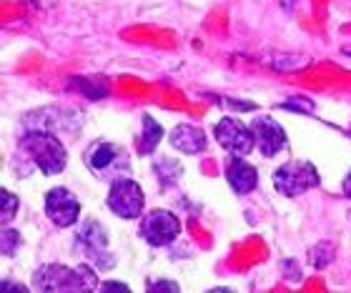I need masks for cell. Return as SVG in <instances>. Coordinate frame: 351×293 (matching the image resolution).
<instances>
[{
  "mask_svg": "<svg viewBox=\"0 0 351 293\" xmlns=\"http://www.w3.org/2000/svg\"><path fill=\"white\" fill-rule=\"evenodd\" d=\"M18 146L28 153L30 161L36 163L45 176H56V173H60V170L66 168V163H68L66 146H63L53 133L30 131V133H25V136H21Z\"/></svg>",
  "mask_w": 351,
  "mask_h": 293,
  "instance_id": "obj_2",
  "label": "cell"
},
{
  "mask_svg": "<svg viewBox=\"0 0 351 293\" xmlns=\"http://www.w3.org/2000/svg\"><path fill=\"white\" fill-rule=\"evenodd\" d=\"M0 198H3V223H8L18 211V196H13L10 191H3Z\"/></svg>",
  "mask_w": 351,
  "mask_h": 293,
  "instance_id": "obj_17",
  "label": "cell"
},
{
  "mask_svg": "<svg viewBox=\"0 0 351 293\" xmlns=\"http://www.w3.org/2000/svg\"><path fill=\"white\" fill-rule=\"evenodd\" d=\"M45 213L58 228H71L81 218V203L68 188L56 186L45 193Z\"/></svg>",
  "mask_w": 351,
  "mask_h": 293,
  "instance_id": "obj_9",
  "label": "cell"
},
{
  "mask_svg": "<svg viewBox=\"0 0 351 293\" xmlns=\"http://www.w3.org/2000/svg\"><path fill=\"white\" fill-rule=\"evenodd\" d=\"M141 235L148 246H169L173 243L178 235H181V220L176 218L171 211H163V208H154L148 211L141 220Z\"/></svg>",
  "mask_w": 351,
  "mask_h": 293,
  "instance_id": "obj_7",
  "label": "cell"
},
{
  "mask_svg": "<svg viewBox=\"0 0 351 293\" xmlns=\"http://www.w3.org/2000/svg\"><path fill=\"white\" fill-rule=\"evenodd\" d=\"M251 131H254V140H256L258 153L266 155V158H274L278 151L286 148V131L276 118L254 116L251 118Z\"/></svg>",
  "mask_w": 351,
  "mask_h": 293,
  "instance_id": "obj_10",
  "label": "cell"
},
{
  "mask_svg": "<svg viewBox=\"0 0 351 293\" xmlns=\"http://www.w3.org/2000/svg\"><path fill=\"white\" fill-rule=\"evenodd\" d=\"M216 133V140L223 151H228L231 155H249L254 148H256V140H254V131L251 125H246L243 120L234 116H223L213 128Z\"/></svg>",
  "mask_w": 351,
  "mask_h": 293,
  "instance_id": "obj_6",
  "label": "cell"
},
{
  "mask_svg": "<svg viewBox=\"0 0 351 293\" xmlns=\"http://www.w3.org/2000/svg\"><path fill=\"white\" fill-rule=\"evenodd\" d=\"M30 291L28 286H21V283H8V281H3V291Z\"/></svg>",
  "mask_w": 351,
  "mask_h": 293,
  "instance_id": "obj_20",
  "label": "cell"
},
{
  "mask_svg": "<svg viewBox=\"0 0 351 293\" xmlns=\"http://www.w3.org/2000/svg\"><path fill=\"white\" fill-rule=\"evenodd\" d=\"M83 163L93 176L110 181V183L118 178L131 176V155L125 153L123 146H116L108 140H98L88 148L86 155H83Z\"/></svg>",
  "mask_w": 351,
  "mask_h": 293,
  "instance_id": "obj_3",
  "label": "cell"
},
{
  "mask_svg": "<svg viewBox=\"0 0 351 293\" xmlns=\"http://www.w3.org/2000/svg\"><path fill=\"white\" fill-rule=\"evenodd\" d=\"M148 291H178V283H173V281H154V283H148Z\"/></svg>",
  "mask_w": 351,
  "mask_h": 293,
  "instance_id": "obj_18",
  "label": "cell"
},
{
  "mask_svg": "<svg viewBox=\"0 0 351 293\" xmlns=\"http://www.w3.org/2000/svg\"><path fill=\"white\" fill-rule=\"evenodd\" d=\"M33 288L38 291H95L98 276L88 266L68 268L63 264H45L33 273Z\"/></svg>",
  "mask_w": 351,
  "mask_h": 293,
  "instance_id": "obj_1",
  "label": "cell"
},
{
  "mask_svg": "<svg viewBox=\"0 0 351 293\" xmlns=\"http://www.w3.org/2000/svg\"><path fill=\"white\" fill-rule=\"evenodd\" d=\"M169 140H171V146H173L176 151H181V153H186V155L204 153L206 146H208L206 133L201 131V128H196V125H189V123L176 125L173 131H171Z\"/></svg>",
  "mask_w": 351,
  "mask_h": 293,
  "instance_id": "obj_12",
  "label": "cell"
},
{
  "mask_svg": "<svg viewBox=\"0 0 351 293\" xmlns=\"http://www.w3.org/2000/svg\"><path fill=\"white\" fill-rule=\"evenodd\" d=\"M71 88H75L78 93H83L86 98L95 101V98H106L108 96V86L101 81V78H90V75H83V78H73L68 83Z\"/></svg>",
  "mask_w": 351,
  "mask_h": 293,
  "instance_id": "obj_14",
  "label": "cell"
},
{
  "mask_svg": "<svg viewBox=\"0 0 351 293\" xmlns=\"http://www.w3.org/2000/svg\"><path fill=\"white\" fill-rule=\"evenodd\" d=\"M18 249H21V233L13 231V228H5L3 231V253L5 256H15Z\"/></svg>",
  "mask_w": 351,
  "mask_h": 293,
  "instance_id": "obj_16",
  "label": "cell"
},
{
  "mask_svg": "<svg viewBox=\"0 0 351 293\" xmlns=\"http://www.w3.org/2000/svg\"><path fill=\"white\" fill-rule=\"evenodd\" d=\"M106 205L116 213L118 218L133 220L143 213V205H146V196H143V188H141L133 178H118L110 183L108 198H106Z\"/></svg>",
  "mask_w": 351,
  "mask_h": 293,
  "instance_id": "obj_5",
  "label": "cell"
},
{
  "mask_svg": "<svg viewBox=\"0 0 351 293\" xmlns=\"http://www.w3.org/2000/svg\"><path fill=\"white\" fill-rule=\"evenodd\" d=\"M322 183L319 170L308 161H289L274 173V188L286 198H299Z\"/></svg>",
  "mask_w": 351,
  "mask_h": 293,
  "instance_id": "obj_4",
  "label": "cell"
},
{
  "mask_svg": "<svg viewBox=\"0 0 351 293\" xmlns=\"http://www.w3.org/2000/svg\"><path fill=\"white\" fill-rule=\"evenodd\" d=\"M334 261V246L331 243H319L316 249H311V264L316 268H326Z\"/></svg>",
  "mask_w": 351,
  "mask_h": 293,
  "instance_id": "obj_15",
  "label": "cell"
},
{
  "mask_svg": "<svg viewBox=\"0 0 351 293\" xmlns=\"http://www.w3.org/2000/svg\"><path fill=\"white\" fill-rule=\"evenodd\" d=\"M141 125H143V131H141L138 140H136V151H138L141 155H151L156 151V146L163 140V128H161V123L151 116L141 118Z\"/></svg>",
  "mask_w": 351,
  "mask_h": 293,
  "instance_id": "obj_13",
  "label": "cell"
},
{
  "mask_svg": "<svg viewBox=\"0 0 351 293\" xmlns=\"http://www.w3.org/2000/svg\"><path fill=\"white\" fill-rule=\"evenodd\" d=\"M78 243L86 251V256L95 261L98 268H113L116 258L108 251V231L103 228V223L93 218L83 220L81 228H78Z\"/></svg>",
  "mask_w": 351,
  "mask_h": 293,
  "instance_id": "obj_8",
  "label": "cell"
},
{
  "mask_svg": "<svg viewBox=\"0 0 351 293\" xmlns=\"http://www.w3.org/2000/svg\"><path fill=\"white\" fill-rule=\"evenodd\" d=\"M226 181L239 196H246L258 186V170L249 161H243L241 155H234L226 166Z\"/></svg>",
  "mask_w": 351,
  "mask_h": 293,
  "instance_id": "obj_11",
  "label": "cell"
},
{
  "mask_svg": "<svg viewBox=\"0 0 351 293\" xmlns=\"http://www.w3.org/2000/svg\"><path fill=\"white\" fill-rule=\"evenodd\" d=\"M101 291H131V288L125 283H118V281H106V283H101Z\"/></svg>",
  "mask_w": 351,
  "mask_h": 293,
  "instance_id": "obj_19",
  "label": "cell"
},
{
  "mask_svg": "<svg viewBox=\"0 0 351 293\" xmlns=\"http://www.w3.org/2000/svg\"><path fill=\"white\" fill-rule=\"evenodd\" d=\"M344 196L351 198V170H349V176L344 178Z\"/></svg>",
  "mask_w": 351,
  "mask_h": 293,
  "instance_id": "obj_21",
  "label": "cell"
}]
</instances>
